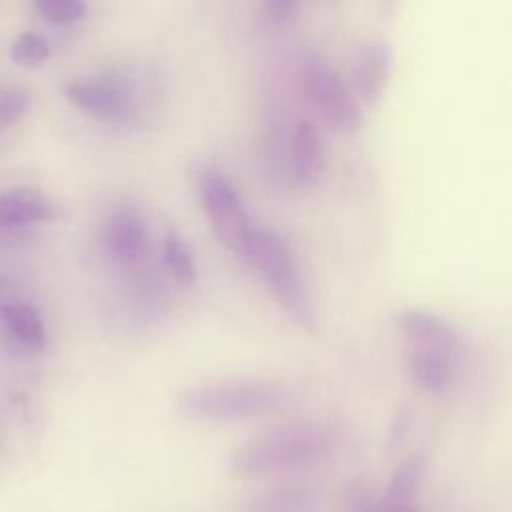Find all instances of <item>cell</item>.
Instances as JSON below:
<instances>
[{"label": "cell", "instance_id": "7a4b0ae2", "mask_svg": "<svg viewBox=\"0 0 512 512\" xmlns=\"http://www.w3.org/2000/svg\"><path fill=\"white\" fill-rule=\"evenodd\" d=\"M276 302L304 328L314 326V308L288 242L272 228H254L246 258Z\"/></svg>", "mask_w": 512, "mask_h": 512}, {"label": "cell", "instance_id": "44dd1931", "mask_svg": "<svg viewBox=\"0 0 512 512\" xmlns=\"http://www.w3.org/2000/svg\"><path fill=\"white\" fill-rule=\"evenodd\" d=\"M302 0H262V12L268 24L284 26L300 10Z\"/></svg>", "mask_w": 512, "mask_h": 512}, {"label": "cell", "instance_id": "9a60e30c", "mask_svg": "<svg viewBox=\"0 0 512 512\" xmlns=\"http://www.w3.org/2000/svg\"><path fill=\"white\" fill-rule=\"evenodd\" d=\"M426 470V462L422 456H410L394 470L388 490L382 496L386 502L392 504H414V496L422 484Z\"/></svg>", "mask_w": 512, "mask_h": 512}, {"label": "cell", "instance_id": "277c9868", "mask_svg": "<svg viewBox=\"0 0 512 512\" xmlns=\"http://www.w3.org/2000/svg\"><path fill=\"white\" fill-rule=\"evenodd\" d=\"M298 76L304 98L330 128L346 134L360 128V98L330 64L312 56L302 62Z\"/></svg>", "mask_w": 512, "mask_h": 512}, {"label": "cell", "instance_id": "5bb4252c", "mask_svg": "<svg viewBox=\"0 0 512 512\" xmlns=\"http://www.w3.org/2000/svg\"><path fill=\"white\" fill-rule=\"evenodd\" d=\"M316 494L308 486H278L258 494L246 504L244 512H312Z\"/></svg>", "mask_w": 512, "mask_h": 512}, {"label": "cell", "instance_id": "4fadbf2b", "mask_svg": "<svg viewBox=\"0 0 512 512\" xmlns=\"http://www.w3.org/2000/svg\"><path fill=\"white\" fill-rule=\"evenodd\" d=\"M390 72V54L382 44H368L356 60L354 82L356 94L362 100H374L382 92V86Z\"/></svg>", "mask_w": 512, "mask_h": 512}, {"label": "cell", "instance_id": "30bf717a", "mask_svg": "<svg viewBox=\"0 0 512 512\" xmlns=\"http://www.w3.org/2000/svg\"><path fill=\"white\" fill-rule=\"evenodd\" d=\"M394 324L412 346H436L456 354H462L464 350L462 334L436 312L402 308L396 312Z\"/></svg>", "mask_w": 512, "mask_h": 512}, {"label": "cell", "instance_id": "7c38bea8", "mask_svg": "<svg viewBox=\"0 0 512 512\" xmlns=\"http://www.w3.org/2000/svg\"><path fill=\"white\" fill-rule=\"evenodd\" d=\"M0 326L24 352H40L46 346V328L40 312L26 300L0 302Z\"/></svg>", "mask_w": 512, "mask_h": 512}, {"label": "cell", "instance_id": "5b68a950", "mask_svg": "<svg viewBox=\"0 0 512 512\" xmlns=\"http://www.w3.org/2000/svg\"><path fill=\"white\" fill-rule=\"evenodd\" d=\"M200 198L208 222L220 242L240 258H246L254 224L234 188V184L218 170H208L200 178Z\"/></svg>", "mask_w": 512, "mask_h": 512}, {"label": "cell", "instance_id": "ffe728a7", "mask_svg": "<svg viewBox=\"0 0 512 512\" xmlns=\"http://www.w3.org/2000/svg\"><path fill=\"white\" fill-rule=\"evenodd\" d=\"M30 108V96L22 88H0V130L18 122Z\"/></svg>", "mask_w": 512, "mask_h": 512}, {"label": "cell", "instance_id": "6da1fadb", "mask_svg": "<svg viewBox=\"0 0 512 512\" xmlns=\"http://www.w3.org/2000/svg\"><path fill=\"white\" fill-rule=\"evenodd\" d=\"M336 434L324 422H294L254 438L232 456V468L244 476H260L300 468L324 458Z\"/></svg>", "mask_w": 512, "mask_h": 512}, {"label": "cell", "instance_id": "9c48e42d", "mask_svg": "<svg viewBox=\"0 0 512 512\" xmlns=\"http://www.w3.org/2000/svg\"><path fill=\"white\" fill-rule=\"evenodd\" d=\"M460 354L436 346H412L408 352L410 380L426 394L442 396L452 390L458 374Z\"/></svg>", "mask_w": 512, "mask_h": 512}, {"label": "cell", "instance_id": "2e32d148", "mask_svg": "<svg viewBox=\"0 0 512 512\" xmlns=\"http://www.w3.org/2000/svg\"><path fill=\"white\" fill-rule=\"evenodd\" d=\"M164 264L168 266L170 274L184 284H192L198 278L194 256L188 244L178 236V232H168L164 242Z\"/></svg>", "mask_w": 512, "mask_h": 512}, {"label": "cell", "instance_id": "ac0fdd59", "mask_svg": "<svg viewBox=\"0 0 512 512\" xmlns=\"http://www.w3.org/2000/svg\"><path fill=\"white\" fill-rule=\"evenodd\" d=\"M50 54V44L42 34L36 32H24L20 34L10 48V56L18 66L26 68H36L42 62H46Z\"/></svg>", "mask_w": 512, "mask_h": 512}, {"label": "cell", "instance_id": "3957f363", "mask_svg": "<svg viewBox=\"0 0 512 512\" xmlns=\"http://www.w3.org/2000/svg\"><path fill=\"white\" fill-rule=\"evenodd\" d=\"M284 396V390L272 382H226L188 390L180 408L202 420L254 418L278 410Z\"/></svg>", "mask_w": 512, "mask_h": 512}, {"label": "cell", "instance_id": "d6986e66", "mask_svg": "<svg viewBox=\"0 0 512 512\" xmlns=\"http://www.w3.org/2000/svg\"><path fill=\"white\" fill-rule=\"evenodd\" d=\"M34 6L52 24H72L86 12L84 0H34Z\"/></svg>", "mask_w": 512, "mask_h": 512}, {"label": "cell", "instance_id": "8fae6325", "mask_svg": "<svg viewBox=\"0 0 512 512\" xmlns=\"http://www.w3.org/2000/svg\"><path fill=\"white\" fill-rule=\"evenodd\" d=\"M56 206L52 200L30 186H12L0 192V230H16L36 222L52 220Z\"/></svg>", "mask_w": 512, "mask_h": 512}, {"label": "cell", "instance_id": "ba28073f", "mask_svg": "<svg viewBox=\"0 0 512 512\" xmlns=\"http://www.w3.org/2000/svg\"><path fill=\"white\" fill-rule=\"evenodd\" d=\"M146 244V224L134 206L120 204L106 216L102 226V246L110 258L122 264L138 262L146 252Z\"/></svg>", "mask_w": 512, "mask_h": 512}, {"label": "cell", "instance_id": "8992f818", "mask_svg": "<svg viewBox=\"0 0 512 512\" xmlns=\"http://www.w3.org/2000/svg\"><path fill=\"white\" fill-rule=\"evenodd\" d=\"M66 98L82 112L114 124L130 120L136 110L134 84L118 72L72 80L66 86Z\"/></svg>", "mask_w": 512, "mask_h": 512}, {"label": "cell", "instance_id": "e0dca14e", "mask_svg": "<svg viewBox=\"0 0 512 512\" xmlns=\"http://www.w3.org/2000/svg\"><path fill=\"white\" fill-rule=\"evenodd\" d=\"M344 512H418L414 504H392L376 498L366 486H350L344 498Z\"/></svg>", "mask_w": 512, "mask_h": 512}, {"label": "cell", "instance_id": "52a82bcc", "mask_svg": "<svg viewBox=\"0 0 512 512\" xmlns=\"http://www.w3.org/2000/svg\"><path fill=\"white\" fill-rule=\"evenodd\" d=\"M286 164L296 186H314L326 168V146L320 128L310 120H300L288 138Z\"/></svg>", "mask_w": 512, "mask_h": 512}]
</instances>
